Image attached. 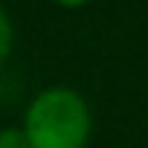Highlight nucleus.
<instances>
[{
    "mask_svg": "<svg viewBox=\"0 0 148 148\" xmlns=\"http://www.w3.org/2000/svg\"><path fill=\"white\" fill-rule=\"evenodd\" d=\"M21 128L32 148H87L93 116L79 90L58 84L41 90L29 102Z\"/></svg>",
    "mask_w": 148,
    "mask_h": 148,
    "instance_id": "1",
    "label": "nucleus"
},
{
    "mask_svg": "<svg viewBox=\"0 0 148 148\" xmlns=\"http://www.w3.org/2000/svg\"><path fill=\"white\" fill-rule=\"evenodd\" d=\"M12 44H15V26H12L9 12L0 6V67L6 64V58L12 52Z\"/></svg>",
    "mask_w": 148,
    "mask_h": 148,
    "instance_id": "2",
    "label": "nucleus"
},
{
    "mask_svg": "<svg viewBox=\"0 0 148 148\" xmlns=\"http://www.w3.org/2000/svg\"><path fill=\"white\" fill-rule=\"evenodd\" d=\"M0 148H32V145L21 125H9V128H0Z\"/></svg>",
    "mask_w": 148,
    "mask_h": 148,
    "instance_id": "3",
    "label": "nucleus"
},
{
    "mask_svg": "<svg viewBox=\"0 0 148 148\" xmlns=\"http://www.w3.org/2000/svg\"><path fill=\"white\" fill-rule=\"evenodd\" d=\"M52 3H58V6H64V9H82V6L93 3V0H52Z\"/></svg>",
    "mask_w": 148,
    "mask_h": 148,
    "instance_id": "4",
    "label": "nucleus"
}]
</instances>
